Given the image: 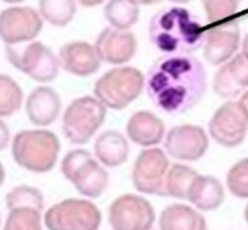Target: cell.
<instances>
[{
	"label": "cell",
	"instance_id": "obj_25",
	"mask_svg": "<svg viewBox=\"0 0 248 230\" xmlns=\"http://www.w3.org/2000/svg\"><path fill=\"white\" fill-rule=\"evenodd\" d=\"M199 172L185 164H173L169 170L166 187H168L169 197L178 199H187L189 190L193 182L199 176Z\"/></svg>",
	"mask_w": 248,
	"mask_h": 230
},
{
	"label": "cell",
	"instance_id": "obj_5",
	"mask_svg": "<svg viewBox=\"0 0 248 230\" xmlns=\"http://www.w3.org/2000/svg\"><path fill=\"white\" fill-rule=\"evenodd\" d=\"M107 106L97 97H80L70 102L62 118V129L70 143L85 144L104 123Z\"/></svg>",
	"mask_w": 248,
	"mask_h": 230
},
{
	"label": "cell",
	"instance_id": "obj_29",
	"mask_svg": "<svg viewBox=\"0 0 248 230\" xmlns=\"http://www.w3.org/2000/svg\"><path fill=\"white\" fill-rule=\"evenodd\" d=\"M227 186L236 198H248V158L239 160L230 168L227 175Z\"/></svg>",
	"mask_w": 248,
	"mask_h": 230
},
{
	"label": "cell",
	"instance_id": "obj_12",
	"mask_svg": "<svg viewBox=\"0 0 248 230\" xmlns=\"http://www.w3.org/2000/svg\"><path fill=\"white\" fill-rule=\"evenodd\" d=\"M209 139L199 125H178L168 132L165 148L178 160H199L206 154Z\"/></svg>",
	"mask_w": 248,
	"mask_h": 230
},
{
	"label": "cell",
	"instance_id": "obj_21",
	"mask_svg": "<svg viewBox=\"0 0 248 230\" xmlns=\"http://www.w3.org/2000/svg\"><path fill=\"white\" fill-rule=\"evenodd\" d=\"M187 201L200 210H216L224 201V187L221 182L209 175H199L189 190Z\"/></svg>",
	"mask_w": 248,
	"mask_h": 230
},
{
	"label": "cell",
	"instance_id": "obj_39",
	"mask_svg": "<svg viewBox=\"0 0 248 230\" xmlns=\"http://www.w3.org/2000/svg\"><path fill=\"white\" fill-rule=\"evenodd\" d=\"M6 3H20V1H23V0H4Z\"/></svg>",
	"mask_w": 248,
	"mask_h": 230
},
{
	"label": "cell",
	"instance_id": "obj_6",
	"mask_svg": "<svg viewBox=\"0 0 248 230\" xmlns=\"http://www.w3.org/2000/svg\"><path fill=\"white\" fill-rule=\"evenodd\" d=\"M7 57L15 68L37 82L56 80L61 66L60 58H57L54 53L41 42H32L23 49L15 47V44H8Z\"/></svg>",
	"mask_w": 248,
	"mask_h": 230
},
{
	"label": "cell",
	"instance_id": "obj_28",
	"mask_svg": "<svg viewBox=\"0 0 248 230\" xmlns=\"http://www.w3.org/2000/svg\"><path fill=\"white\" fill-rule=\"evenodd\" d=\"M41 212L42 210L35 209V207H14V209H10L6 221V229H41V226H42Z\"/></svg>",
	"mask_w": 248,
	"mask_h": 230
},
{
	"label": "cell",
	"instance_id": "obj_7",
	"mask_svg": "<svg viewBox=\"0 0 248 230\" xmlns=\"http://www.w3.org/2000/svg\"><path fill=\"white\" fill-rule=\"evenodd\" d=\"M101 224V213L97 206L87 199H65L51 206L45 214L47 229H97Z\"/></svg>",
	"mask_w": 248,
	"mask_h": 230
},
{
	"label": "cell",
	"instance_id": "obj_36",
	"mask_svg": "<svg viewBox=\"0 0 248 230\" xmlns=\"http://www.w3.org/2000/svg\"><path fill=\"white\" fill-rule=\"evenodd\" d=\"M240 102H242L243 108L246 109V113H247V116H248V90L242 96V99H240Z\"/></svg>",
	"mask_w": 248,
	"mask_h": 230
},
{
	"label": "cell",
	"instance_id": "obj_10",
	"mask_svg": "<svg viewBox=\"0 0 248 230\" xmlns=\"http://www.w3.org/2000/svg\"><path fill=\"white\" fill-rule=\"evenodd\" d=\"M108 219L113 229L146 230L154 225L155 212L147 199L124 194L112 202Z\"/></svg>",
	"mask_w": 248,
	"mask_h": 230
},
{
	"label": "cell",
	"instance_id": "obj_13",
	"mask_svg": "<svg viewBox=\"0 0 248 230\" xmlns=\"http://www.w3.org/2000/svg\"><path fill=\"white\" fill-rule=\"evenodd\" d=\"M240 46V29L235 20L217 25L206 31L204 57L213 65L230 61Z\"/></svg>",
	"mask_w": 248,
	"mask_h": 230
},
{
	"label": "cell",
	"instance_id": "obj_37",
	"mask_svg": "<svg viewBox=\"0 0 248 230\" xmlns=\"http://www.w3.org/2000/svg\"><path fill=\"white\" fill-rule=\"evenodd\" d=\"M169 1H171V3H178V4H185V3H189V1H192V0H169Z\"/></svg>",
	"mask_w": 248,
	"mask_h": 230
},
{
	"label": "cell",
	"instance_id": "obj_8",
	"mask_svg": "<svg viewBox=\"0 0 248 230\" xmlns=\"http://www.w3.org/2000/svg\"><path fill=\"white\" fill-rule=\"evenodd\" d=\"M169 170L168 155L162 149L149 147L142 151L135 160L132 170L134 186L143 194L169 197L166 187Z\"/></svg>",
	"mask_w": 248,
	"mask_h": 230
},
{
	"label": "cell",
	"instance_id": "obj_31",
	"mask_svg": "<svg viewBox=\"0 0 248 230\" xmlns=\"http://www.w3.org/2000/svg\"><path fill=\"white\" fill-rule=\"evenodd\" d=\"M91 158H92V155L85 149H73V151L68 152L66 156L62 159L61 163V171L63 176L68 181H72L76 171Z\"/></svg>",
	"mask_w": 248,
	"mask_h": 230
},
{
	"label": "cell",
	"instance_id": "obj_19",
	"mask_svg": "<svg viewBox=\"0 0 248 230\" xmlns=\"http://www.w3.org/2000/svg\"><path fill=\"white\" fill-rule=\"evenodd\" d=\"M103 166L104 164H100L99 160L91 158L76 171L70 182L81 195L89 198H99L106 191L109 183V176Z\"/></svg>",
	"mask_w": 248,
	"mask_h": 230
},
{
	"label": "cell",
	"instance_id": "obj_35",
	"mask_svg": "<svg viewBox=\"0 0 248 230\" xmlns=\"http://www.w3.org/2000/svg\"><path fill=\"white\" fill-rule=\"evenodd\" d=\"M242 53L244 54V56L247 57L248 58V32L247 35L244 37V39H243V43H242Z\"/></svg>",
	"mask_w": 248,
	"mask_h": 230
},
{
	"label": "cell",
	"instance_id": "obj_2",
	"mask_svg": "<svg viewBox=\"0 0 248 230\" xmlns=\"http://www.w3.org/2000/svg\"><path fill=\"white\" fill-rule=\"evenodd\" d=\"M151 43L165 54H190L204 46L206 32L192 14L182 7L162 10L150 20Z\"/></svg>",
	"mask_w": 248,
	"mask_h": 230
},
{
	"label": "cell",
	"instance_id": "obj_9",
	"mask_svg": "<svg viewBox=\"0 0 248 230\" xmlns=\"http://www.w3.org/2000/svg\"><path fill=\"white\" fill-rule=\"evenodd\" d=\"M248 132V116L240 101H227L213 113L209 135L223 147L233 148L244 142Z\"/></svg>",
	"mask_w": 248,
	"mask_h": 230
},
{
	"label": "cell",
	"instance_id": "obj_4",
	"mask_svg": "<svg viewBox=\"0 0 248 230\" xmlns=\"http://www.w3.org/2000/svg\"><path fill=\"white\" fill-rule=\"evenodd\" d=\"M144 77L138 69L122 66L108 70L94 84V96L109 109H124L140 96Z\"/></svg>",
	"mask_w": 248,
	"mask_h": 230
},
{
	"label": "cell",
	"instance_id": "obj_30",
	"mask_svg": "<svg viewBox=\"0 0 248 230\" xmlns=\"http://www.w3.org/2000/svg\"><path fill=\"white\" fill-rule=\"evenodd\" d=\"M206 18L211 23L230 18L237 11L240 0H201Z\"/></svg>",
	"mask_w": 248,
	"mask_h": 230
},
{
	"label": "cell",
	"instance_id": "obj_16",
	"mask_svg": "<svg viewBox=\"0 0 248 230\" xmlns=\"http://www.w3.org/2000/svg\"><path fill=\"white\" fill-rule=\"evenodd\" d=\"M60 63L66 72L80 77L94 74L100 69L101 58L94 46L87 42H70L60 50Z\"/></svg>",
	"mask_w": 248,
	"mask_h": 230
},
{
	"label": "cell",
	"instance_id": "obj_17",
	"mask_svg": "<svg viewBox=\"0 0 248 230\" xmlns=\"http://www.w3.org/2000/svg\"><path fill=\"white\" fill-rule=\"evenodd\" d=\"M61 111V100L54 89L49 86L35 87L27 97L26 112L32 124L46 127L56 121Z\"/></svg>",
	"mask_w": 248,
	"mask_h": 230
},
{
	"label": "cell",
	"instance_id": "obj_3",
	"mask_svg": "<svg viewBox=\"0 0 248 230\" xmlns=\"http://www.w3.org/2000/svg\"><path fill=\"white\" fill-rule=\"evenodd\" d=\"M60 140L50 131H22L14 137L13 156L20 167L32 172H47L56 166Z\"/></svg>",
	"mask_w": 248,
	"mask_h": 230
},
{
	"label": "cell",
	"instance_id": "obj_20",
	"mask_svg": "<svg viewBox=\"0 0 248 230\" xmlns=\"http://www.w3.org/2000/svg\"><path fill=\"white\" fill-rule=\"evenodd\" d=\"M93 149L97 160L109 168L122 166L130 154L127 139L118 131L103 132L94 142Z\"/></svg>",
	"mask_w": 248,
	"mask_h": 230
},
{
	"label": "cell",
	"instance_id": "obj_32",
	"mask_svg": "<svg viewBox=\"0 0 248 230\" xmlns=\"http://www.w3.org/2000/svg\"><path fill=\"white\" fill-rule=\"evenodd\" d=\"M0 132H1V140H0V148L4 149L8 144V129L7 125L1 121L0 123Z\"/></svg>",
	"mask_w": 248,
	"mask_h": 230
},
{
	"label": "cell",
	"instance_id": "obj_38",
	"mask_svg": "<svg viewBox=\"0 0 248 230\" xmlns=\"http://www.w3.org/2000/svg\"><path fill=\"white\" fill-rule=\"evenodd\" d=\"M244 218H246V222L248 224V205L247 207H246V212H244Z\"/></svg>",
	"mask_w": 248,
	"mask_h": 230
},
{
	"label": "cell",
	"instance_id": "obj_33",
	"mask_svg": "<svg viewBox=\"0 0 248 230\" xmlns=\"http://www.w3.org/2000/svg\"><path fill=\"white\" fill-rule=\"evenodd\" d=\"M77 1L84 7H96L101 3H104L106 0H77Z\"/></svg>",
	"mask_w": 248,
	"mask_h": 230
},
{
	"label": "cell",
	"instance_id": "obj_18",
	"mask_svg": "<svg viewBox=\"0 0 248 230\" xmlns=\"http://www.w3.org/2000/svg\"><path fill=\"white\" fill-rule=\"evenodd\" d=\"M125 132L132 143L142 147H153L161 143L165 136V124L154 113L140 111L131 116Z\"/></svg>",
	"mask_w": 248,
	"mask_h": 230
},
{
	"label": "cell",
	"instance_id": "obj_15",
	"mask_svg": "<svg viewBox=\"0 0 248 230\" xmlns=\"http://www.w3.org/2000/svg\"><path fill=\"white\" fill-rule=\"evenodd\" d=\"M246 87H248V58L240 53L217 70L213 90L223 99H235Z\"/></svg>",
	"mask_w": 248,
	"mask_h": 230
},
{
	"label": "cell",
	"instance_id": "obj_23",
	"mask_svg": "<svg viewBox=\"0 0 248 230\" xmlns=\"http://www.w3.org/2000/svg\"><path fill=\"white\" fill-rule=\"evenodd\" d=\"M107 22L119 30H130L139 19V6L130 0H109L104 7Z\"/></svg>",
	"mask_w": 248,
	"mask_h": 230
},
{
	"label": "cell",
	"instance_id": "obj_1",
	"mask_svg": "<svg viewBox=\"0 0 248 230\" xmlns=\"http://www.w3.org/2000/svg\"><path fill=\"white\" fill-rule=\"evenodd\" d=\"M146 89L161 111L182 115L202 99L206 90V72L202 63L189 54H166L150 68Z\"/></svg>",
	"mask_w": 248,
	"mask_h": 230
},
{
	"label": "cell",
	"instance_id": "obj_34",
	"mask_svg": "<svg viewBox=\"0 0 248 230\" xmlns=\"http://www.w3.org/2000/svg\"><path fill=\"white\" fill-rule=\"evenodd\" d=\"M132 3H135L138 6H150V4H156L161 0H130Z\"/></svg>",
	"mask_w": 248,
	"mask_h": 230
},
{
	"label": "cell",
	"instance_id": "obj_14",
	"mask_svg": "<svg viewBox=\"0 0 248 230\" xmlns=\"http://www.w3.org/2000/svg\"><path fill=\"white\" fill-rule=\"evenodd\" d=\"M94 47L103 62L124 65L130 62L137 53V38L127 30L109 27L101 31Z\"/></svg>",
	"mask_w": 248,
	"mask_h": 230
},
{
	"label": "cell",
	"instance_id": "obj_11",
	"mask_svg": "<svg viewBox=\"0 0 248 230\" xmlns=\"http://www.w3.org/2000/svg\"><path fill=\"white\" fill-rule=\"evenodd\" d=\"M42 15L30 7H10L0 15V35L7 44L32 41L42 30Z\"/></svg>",
	"mask_w": 248,
	"mask_h": 230
},
{
	"label": "cell",
	"instance_id": "obj_26",
	"mask_svg": "<svg viewBox=\"0 0 248 230\" xmlns=\"http://www.w3.org/2000/svg\"><path fill=\"white\" fill-rule=\"evenodd\" d=\"M23 100V92L11 77L0 75V116L7 117L19 111Z\"/></svg>",
	"mask_w": 248,
	"mask_h": 230
},
{
	"label": "cell",
	"instance_id": "obj_27",
	"mask_svg": "<svg viewBox=\"0 0 248 230\" xmlns=\"http://www.w3.org/2000/svg\"><path fill=\"white\" fill-rule=\"evenodd\" d=\"M6 203L8 209L14 207H35L42 210L45 206V199L42 193L35 187L18 186L7 194Z\"/></svg>",
	"mask_w": 248,
	"mask_h": 230
},
{
	"label": "cell",
	"instance_id": "obj_22",
	"mask_svg": "<svg viewBox=\"0 0 248 230\" xmlns=\"http://www.w3.org/2000/svg\"><path fill=\"white\" fill-rule=\"evenodd\" d=\"M159 228L171 229H206V221L197 210L186 205L168 206L159 217Z\"/></svg>",
	"mask_w": 248,
	"mask_h": 230
},
{
	"label": "cell",
	"instance_id": "obj_24",
	"mask_svg": "<svg viewBox=\"0 0 248 230\" xmlns=\"http://www.w3.org/2000/svg\"><path fill=\"white\" fill-rule=\"evenodd\" d=\"M76 0H39V13L42 18L56 27H65L75 18Z\"/></svg>",
	"mask_w": 248,
	"mask_h": 230
}]
</instances>
